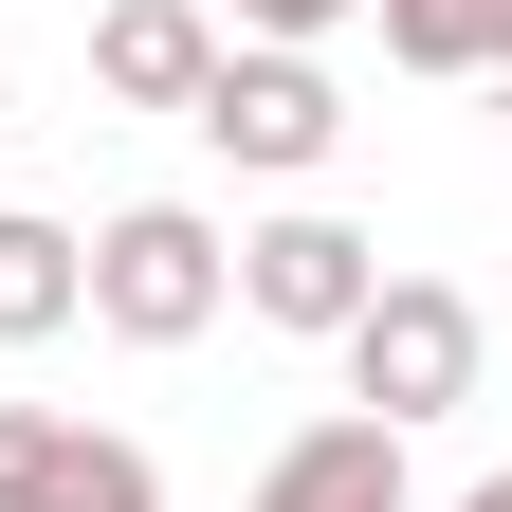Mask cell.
Segmentation results:
<instances>
[{
	"label": "cell",
	"mask_w": 512,
	"mask_h": 512,
	"mask_svg": "<svg viewBox=\"0 0 512 512\" xmlns=\"http://www.w3.org/2000/svg\"><path fill=\"white\" fill-rule=\"evenodd\" d=\"M74 275H92V330H110V348H202L220 293H238V238H220L202 202H128V220L74 238Z\"/></svg>",
	"instance_id": "1"
},
{
	"label": "cell",
	"mask_w": 512,
	"mask_h": 512,
	"mask_svg": "<svg viewBox=\"0 0 512 512\" xmlns=\"http://www.w3.org/2000/svg\"><path fill=\"white\" fill-rule=\"evenodd\" d=\"M330 348H348V403H366L384 439H421V421L476 403V293H458V275H384Z\"/></svg>",
	"instance_id": "2"
},
{
	"label": "cell",
	"mask_w": 512,
	"mask_h": 512,
	"mask_svg": "<svg viewBox=\"0 0 512 512\" xmlns=\"http://www.w3.org/2000/svg\"><path fill=\"white\" fill-rule=\"evenodd\" d=\"M183 128H202L238 183H311L348 147V92H330V55H293V37H220V74L183 92Z\"/></svg>",
	"instance_id": "3"
},
{
	"label": "cell",
	"mask_w": 512,
	"mask_h": 512,
	"mask_svg": "<svg viewBox=\"0 0 512 512\" xmlns=\"http://www.w3.org/2000/svg\"><path fill=\"white\" fill-rule=\"evenodd\" d=\"M366 293H384V238L330 220V202H293V220H256V238H238V311H256V330H311V348H330Z\"/></svg>",
	"instance_id": "4"
},
{
	"label": "cell",
	"mask_w": 512,
	"mask_h": 512,
	"mask_svg": "<svg viewBox=\"0 0 512 512\" xmlns=\"http://www.w3.org/2000/svg\"><path fill=\"white\" fill-rule=\"evenodd\" d=\"M0 512H165V476H147V439H110V421L0 403Z\"/></svg>",
	"instance_id": "5"
},
{
	"label": "cell",
	"mask_w": 512,
	"mask_h": 512,
	"mask_svg": "<svg viewBox=\"0 0 512 512\" xmlns=\"http://www.w3.org/2000/svg\"><path fill=\"white\" fill-rule=\"evenodd\" d=\"M256 512H403V439H384L366 403L348 421H293L275 458H256Z\"/></svg>",
	"instance_id": "6"
},
{
	"label": "cell",
	"mask_w": 512,
	"mask_h": 512,
	"mask_svg": "<svg viewBox=\"0 0 512 512\" xmlns=\"http://www.w3.org/2000/svg\"><path fill=\"white\" fill-rule=\"evenodd\" d=\"M202 74H220V19H202V0H110V19H92V92L110 110H183Z\"/></svg>",
	"instance_id": "7"
},
{
	"label": "cell",
	"mask_w": 512,
	"mask_h": 512,
	"mask_svg": "<svg viewBox=\"0 0 512 512\" xmlns=\"http://www.w3.org/2000/svg\"><path fill=\"white\" fill-rule=\"evenodd\" d=\"M92 311V275H74V220H0V348H55Z\"/></svg>",
	"instance_id": "8"
},
{
	"label": "cell",
	"mask_w": 512,
	"mask_h": 512,
	"mask_svg": "<svg viewBox=\"0 0 512 512\" xmlns=\"http://www.w3.org/2000/svg\"><path fill=\"white\" fill-rule=\"evenodd\" d=\"M403 74H512V0H366Z\"/></svg>",
	"instance_id": "9"
},
{
	"label": "cell",
	"mask_w": 512,
	"mask_h": 512,
	"mask_svg": "<svg viewBox=\"0 0 512 512\" xmlns=\"http://www.w3.org/2000/svg\"><path fill=\"white\" fill-rule=\"evenodd\" d=\"M330 19H366V0H238V37H293V55L330 37Z\"/></svg>",
	"instance_id": "10"
},
{
	"label": "cell",
	"mask_w": 512,
	"mask_h": 512,
	"mask_svg": "<svg viewBox=\"0 0 512 512\" xmlns=\"http://www.w3.org/2000/svg\"><path fill=\"white\" fill-rule=\"evenodd\" d=\"M458 512H512V458H494V476H476V494H458Z\"/></svg>",
	"instance_id": "11"
},
{
	"label": "cell",
	"mask_w": 512,
	"mask_h": 512,
	"mask_svg": "<svg viewBox=\"0 0 512 512\" xmlns=\"http://www.w3.org/2000/svg\"><path fill=\"white\" fill-rule=\"evenodd\" d=\"M0 128H19V92H0Z\"/></svg>",
	"instance_id": "12"
}]
</instances>
